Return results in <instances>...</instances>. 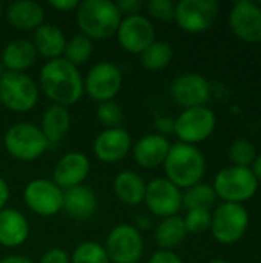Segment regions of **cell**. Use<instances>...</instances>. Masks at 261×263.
<instances>
[{
    "label": "cell",
    "mask_w": 261,
    "mask_h": 263,
    "mask_svg": "<svg viewBox=\"0 0 261 263\" xmlns=\"http://www.w3.org/2000/svg\"><path fill=\"white\" fill-rule=\"evenodd\" d=\"M38 88L51 103L66 108L80 102L85 94L80 69L63 57L48 60L42 66L38 74Z\"/></svg>",
    "instance_id": "6da1fadb"
},
{
    "label": "cell",
    "mask_w": 261,
    "mask_h": 263,
    "mask_svg": "<svg viewBox=\"0 0 261 263\" xmlns=\"http://www.w3.org/2000/svg\"><path fill=\"white\" fill-rule=\"evenodd\" d=\"M122 18L117 3L109 0H83L75 9V23L80 34L92 42L114 37Z\"/></svg>",
    "instance_id": "7a4b0ae2"
},
{
    "label": "cell",
    "mask_w": 261,
    "mask_h": 263,
    "mask_svg": "<svg viewBox=\"0 0 261 263\" xmlns=\"http://www.w3.org/2000/svg\"><path fill=\"white\" fill-rule=\"evenodd\" d=\"M166 179L180 190H188L202 182L206 171V159L200 148L188 143H172L163 163Z\"/></svg>",
    "instance_id": "3957f363"
},
{
    "label": "cell",
    "mask_w": 261,
    "mask_h": 263,
    "mask_svg": "<svg viewBox=\"0 0 261 263\" xmlns=\"http://www.w3.org/2000/svg\"><path fill=\"white\" fill-rule=\"evenodd\" d=\"M3 146L12 159L25 163L35 162L49 149L42 129L31 122L11 125L3 134Z\"/></svg>",
    "instance_id": "277c9868"
},
{
    "label": "cell",
    "mask_w": 261,
    "mask_h": 263,
    "mask_svg": "<svg viewBox=\"0 0 261 263\" xmlns=\"http://www.w3.org/2000/svg\"><path fill=\"white\" fill-rule=\"evenodd\" d=\"M212 188L217 199H222L226 203L243 205L257 194L258 180L251 168L231 165L215 174Z\"/></svg>",
    "instance_id": "5b68a950"
},
{
    "label": "cell",
    "mask_w": 261,
    "mask_h": 263,
    "mask_svg": "<svg viewBox=\"0 0 261 263\" xmlns=\"http://www.w3.org/2000/svg\"><path fill=\"white\" fill-rule=\"evenodd\" d=\"M40 99L38 83L26 72L5 71L0 77L2 106L12 112H28L35 108Z\"/></svg>",
    "instance_id": "8992f818"
},
{
    "label": "cell",
    "mask_w": 261,
    "mask_h": 263,
    "mask_svg": "<svg viewBox=\"0 0 261 263\" xmlns=\"http://www.w3.org/2000/svg\"><path fill=\"white\" fill-rule=\"evenodd\" d=\"M249 227V213L240 203H220L211 213V234L222 245L237 243Z\"/></svg>",
    "instance_id": "52a82bcc"
},
{
    "label": "cell",
    "mask_w": 261,
    "mask_h": 263,
    "mask_svg": "<svg viewBox=\"0 0 261 263\" xmlns=\"http://www.w3.org/2000/svg\"><path fill=\"white\" fill-rule=\"evenodd\" d=\"M217 126V116L208 106H195L183 109L175 117L174 136L182 143L194 145L208 140Z\"/></svg>",
    "instance_id": "ba28073f"
},
{
    "label": "cell",
    "mask_w": 261,
    "mask_h": 263,
    "mask_svg": "<svg viewBox=\"0 0 261 263\" xmlns=\"http://www.w3.org/2000/svg\"><path fill=\"white\" fill-rule=\"evenodd\" d=\"M103 247L111 263H138L145 251V239L132 223H120L109 231Z\"/></svg>",
    "instance_id": "9c48e42d"
},
{
    "label": "cell",
    "mask_w": 261,
    "mask_h": 263,
    "mask_svg": "<svg viewBox=\"0 0 261 263\" xmlns=\"http://www.w3.org/2000/svg\"><path fill=\"white\" fill-rule=\"evenodd\" d=\"M123 86V72L122 69L108 60L98 62L92 65L88 74L83 77V89L85 94L97 102L114 100Z\"/></svg>",
    "instance_id": "30bf717a"
},
{
    "label": "cell",
    "mask_w": 261,
    "mask_h": 263,
    "mask_svg": "<svg viewBox=\"0 0 261 263\" xmlns=\"http://www.w3.org/2000/svg\"><path fill=\"white\" fill-rule=\"evenodd\" d=\"M23 202L34 214L40 217H52L63 211V190L52 179L37 177L23 188Z\"/></svg>",
    "instance_id": "8fae6325"
},
{
    "label": "cell",
    "mask_w": 261,
    "mask_h": 263,
    "mask_svg": "<svg viewBox=\"0 0 261 263\" xmlns=\"http://www.w3.org/2000/svg\"><path fill=\"white\" fill-rule=\"evenodd\" d=\"M218 9L220 5L215 0H180L175 3L174 22L186 32H205L214 25Z\"/></svg>",
    "instance_id": "7c38bea8"
},
{
    "label": "cell",
    "mask_w": 261,
    "mask_h": 263,
    "mask_svg": "<svg viewBox=\"0 0 261 263\" xmlns=\"http://www.w3.org/2000/svg\"><path fill=\"white\" fill-rule=\"evenodd\" d=\"M118 46L134 55H140L152 42H155V28L145 14L123 17L115 32Z\"/></svg>",
    "instance_id": "4fadbf2b"
},
{
    "label": "cell",
    "mask_w": 261,
    "mask_h": 263,
    "mask_svg": "<svg viewBox=\"0 0 261 263\" xmlns=\"http://www.w3.org/2000/svg\"><path fill=\"white\" fill-rule=\"evenodd\" d=\"M182 190L177 188L166 177H155L146 183L145 203L151 214L165 219L171 216H178L183 208Z\"/></svg>",
    "instance_id": "5bb4252c"
},
{
    "label": "cell",
    "mask_w": 261,
    "mask_h": 263,
    "mask_svg": "<svg viewBox=\"0 0 261 263\" xmlns=\"http://www.w3.org/2000/svg\"><path fill=\"white\" fill-rule=\"evenodd\" d=\"M171 99L183 109L206 106L211 97V83L197 72H183L169 85Z\"/></svg>",
    "instance_id": "9a60e30c"
},
{
    "label": "cell",
    "mask_w": 261,
    "mask_h": 263,
    "mask_svg": "<svg viewBox=\"0 0 261 263\" xmlns=\"http://www.w3.org/2000/svg\"><path fill=\"white\" fill-rule=\"evenodd\" d=\"M229 26L243 42H261V6L252 0H238L229 12Z\"/></svg>",
    "instance_id": "2e32d148"
},
{
    "label": "cell",
    "mask_w": 261,
    "mask_h": 263,
    "mask_svg": "<svg viewBox=\"0 0 261 263\" xmlns=\"http://www.w3.org/2000/svg\"><path fill=\"white\" fill-rule=\"evenodd\" d=\"M132 145V137L123 126L105 128L94 139L92 151L103 163H118L131 153Z\"/></svg>",
    "instance_id": "e0dca14e"
},
{
    "label": "cell",
    "mask_w": 261,
    "mask_h": 263,
    "mask_svg": "<svg viewBox=\"0 0 261 263\" xmlns=\"http://www.w3.org/2000/svg\"><path fill=\"white\" fill-rule=\"evenodd\" d=\"M91 171L89 157L80 151H69L63 154L54 166L52 182L63 191L83 185Z\"/></svg>",
    "instance_id": "ac0fdd59"
},
{
    "label": "cell",
    "mask_w": 261,
    "mask_h": 263,
    "mask_svg": "<svg viewBox=\"0 0 261 263\" xmlns=\"http://www.w3.org/2000/svg\"><path fill=\"white\" fill-rule=\"evenodd\" d=\"M171 145L172 143L169 142L168 137H163L155 133L146 134L132 145L131 149L132 159L140 168L145 170H154L163 166Z\"/></svg>",
    "instance_id": "d6986e66"
},
{
    "label": "cell",
    "mask_w": 261,
    "mask_h": 263,
    "mask_svg": "<svg viewBox=\"0 0 261 263\" xmlns=\"http://www.w3.org/2000/svg\"><path fill=\"white\" fill-rule=\"evenodd\" d=\"M6 22L17 31H35L45 23V9L34 0H17L5 8Z\"/></svg>",
    "instance_id": "ffe728a7"
},
{
    "label": "cell",
    "mask_w": 261,
    "mask_h": 263,
    "mask_svg": "<svg viewBox=\"0 0 261 263\" xmlns=\"http://www.w3.org/2000/svg\"><path fill=\"white\" fill-rule=\"evenodd\" d=\"M29 237V222L26 216L14 208L0 211V245L5 248H18Z\"/></svg>",
    "instance_id": "44dd1931"
},
{
    "label": "cell",
    "mask_w": 261,
    "mask_h": 263,
    "mask_svg": "<svg viewBox=\"0 0 261 263\" xmlns=\"http://www.w3.org/2000/svg\"><path fill=\"white\" fill-rule=\"evenodd\" d=\"M37 51L31 40L14 39L8 42L0 55V63L5 71L11 72H26L37 62Z\"/></svg>",
    "instance_id": "7402d4cb"
},
{
    "label": "cell",
    "mask_w": 261,
    "mask_h": 263,
    "mask_svg": "<svg viewBox=\"0 0 261 263\" xmlns=\"http://www.w3.org/2000/svg\"><path fill=\"white\" fill-rule=\"evenodd\" d=\"M98 206L97 194L92 188L83 185L63 191V211L77 220H86L94 216Z\"/></svg>",
    "instance_id": "603a6c76"
},
{
    "label": "cell",
    "mask_w": 261,
    "mask_h": 263,
    "mask_svg": "<svg viewBox=\"0 0 261 263\" xmlns=\"http://www.w3.org/2000/svg\"><path fill=\"white\" fill-rule=\"evenodd\" d=\"M37 55L48 60L60 59L63 57L65 45H66V35L62 28H58L54 23H43L35 31H32L31 39Z\"/></svg>",
    "instance_id": "cb8c5ba5"
},
{
    "label": "cell",
    "mask_w": 261,
    "mask_h": 263,
    "mask_svg": "<svg viewBox=\"0 0 261 263\" xmlns=\"http://www.w3.org/2000/svg\"><path fill=\"white\" fill-rule=\"evenodd\" d=\"M38 128L42 129L45 139L48 140L49 148L57 146L58 143L63 142V139L66 137V134L69 133V128H71L69 108L51 103L45 109Z\"/></svg>",
    "instance_id": "d4e9b609"
},
{
    "label": "cell",
    "mask_w": 261,
    "mask_h": 263,
    "mask_svg": "<svg viewBox=\"0 0 261 263\" xmlns=\"http://www.w3.org/2000/svg\"><path fill=\"white\" fill-rule=\"evenodd\" d=\"M146 183L148 182L138 173L132 170H125L114 177L112 190L115 197L122 203L128 206H137L145 200Z\"/></svg>",
    "instance_id": "484cf974"
},
{
    "label": "cell",
    "mask_w": 261,
    "mask_h": 263,
    "mask_svg": "<svg viewBox=\"0 0 261 263\" xmlns=\"http://www.w3.org/2000/svg\"><path fill=\"white\" fill-rule=\"evenodd\" d=\"M188 231L182 216H171L160 219L154 228V240L158 250L174 251L186 240Z\"/></svg>",
    "instance_id": "4316f807"
},
{
    "label": "cell",
    "mask_w": 261,
    "mask_h": 263,
    "mask_svg": "<svg viewBox=\"0 0 261 263\" xmlns=\"http://www.w3.org/2000/svg\"><path fill=\"white\" fill-rule=\"evenodd\" d=\"M140 63L146 71H162L174 59V48L163 40L152 42L140 55Z\"/></svg>",
    "instance_id": "83f0119b"
},
{
    "label": "cell",
    "mask_w": 261,
    "mask_h": 263,
    "mask_svg": "<svg viewBox=\"0 0 261 263\" xmlns=\"http://www.w3.org/2000/svg\"><path fill=\"white\" fill-rule=\"evenodd\" d=\"M183 208L188 211L191 210H208L211 211L215 206L217 202V194L212 188V185L200 182L188 190H185L182 196Z\"/></svg>",
    "instance_id": "f1b7e54d"
},
{
    "label": "cell",
    "mask_w": 261,
    "mask_h": 263,
    "mask_svg": "<svg viewBox=\"0 0 261 263\" xmlns=\"http://www.w3.org/2000/svg\"><path fill=\"white\" fill-rule=\"evenodd\" d=\"M92 52H94V42L78 32L66 39L63 59L78 68L91 59Z\"/></svg>",
    "instance_id": "f546056e"
},
{
    "label": "cell",
    "mask_w": 261,
    "mask_h": 263,
    "mask_svg": "<svg viewBox=\"0 0 261 263\" xmlns=\"http://www.w3.org/2000/svg\"><path fill=\"white\" fill-rule=\"evenodd\" d=\"M69 257L71 263H111L105 247L94 240H85L78 243Z\"/></svg>",
    "instance_id": "4dcf8cb0"
},
{
    "label": "cell",
    "mask_w": 261,
    "mask_h": 263,
    "mask_svg": "<svg viewBox=\"0 0 261 263\" xmlns=\"http://www.w3.org/2000/svg\"><path fill=\"white\" fill-rule=\"evenodd\" d=\"M228 156H229V160L232 162L234 166L251 168L255 157H257V148L249 139L240 137L231 143Z\"/></svg>",
    "instance_id": "1f68e13d"
},
{
    "label": "cell",
    "mask_w": 261,
    "mask_h": 263,
    "mask_svg": "<svg viewBox=\"0 0 261 263\" xmlns=\"http://www.w3.org/2000/svg\"><path fill=\"white\" fill-rule=\"evenodd\" d=\"M95 117L105 128H120L125 122V111L115 100L97 103Z\"/></svg>",
    "instance_id": "d6a6232c"
},
{
    "label": "cell",
    "mask_w": 261,
    "mask_h": 263,
    "mask_svg": "<svg viewBox=\"0 0 261 263\" xmlns=\"http://www.w3.org/2000/svg\"><path fill=\"white\" fill-rule=\"evenodd\" d=\"M188 234H203L211 228V211L208 210H191L183 217Z\"/></svg>",
    "instance_id": "836d02e7"
},
{
    "label": "cell",
    "mask_w": 261,
    "mask_h": 263,
    "mask_svg": "<svg viewBox=\"0 0 261 263\" xmlns=\"http://www.w3.org/2000/svg\"><path fill=\"white\" fill-rule=\"evenodd\" d=\"M148 17L160 22H172L175 15V3L172 0H149L145 3Z\"/></svg>",
    "instance_id": "e575fe53"
},
{
    "label": "cell",
    "mask_w": 261,
    "mask_h": 263,
    "mask_svg": "<svg viewBox=\"0 0 261 263\" xmlns=\"http://www.w3.org/2000/svg\"><path fill=\"white\" fill-rule=\"evenodd\" d=\"M117 8L123 17L143 14L145 2L143 0H120V2H117Z\"/></svg>",
    "instance_id": "d590c367"
},
{
    "label": "cell",
    "mask_w": 261,
    "mask_h": 263,
    "mask_svg": "<svg viewBox=\"0 0 261 263\" xmlns=\"http://www.w3.org/2000/svg\"><path fill=\"white\" fill-rule=\"evenodd\" d=\"M38 263H71V257L62 248H49L42 254Z\"/></svg>",
    "instance_id": "8d00e7d4"
},
{
    "label": "cell",
    "mask_w": 261,
    "mask_h": 263,
    "mask_svg": "<svg viewBox=\"0 0 261 263\" xmlns=\"http://www.w3.org/2000/svg\"><path fill=\"white\" fill-rule=\"evenodd\" d=\"M174 125H175V119L174 117H169V116L157 117L155 122H154L155 134H160L163 137H168V136L174 134Z\"/></svg>",
    "instance_id": "74e56055"
},
{
    "label": "cell",
    "mask_w": 261,
    "mask_h": 263,
    "mask_svg": "<svg viewBox=\"0 0 261 263\" xmlns=\"http://www.w3.org/2000/svg\"><path fill=\"white\" fill-rule=\"evenodd\" d=\"M148 263H185L183 259L175 253V251H165V250H157Z\"/></svg>",
    "instance_id": "f35d334b"
},
{
    "label": "cell",
    "mask_w": 261,
    "mask_h": 263,
    "mask_svg": "<svg viewBox=\"0 0 261 263\" xmlns=\"http://www.w3.org/2000/svg\"><path fill=\"white\" fill-rule=\"evenodd\" d=\"M78 0H49L48 5L58 11V12H71V11H75L77 6H78Z\"/></svg>",
    "instance_id": "ab89813d"
},
{
    "label": "cell",
    "mask_w": 261,
    "mask_h": 263,
    "mask_svg": "<svg viewBox=\"0 0 261 263\" xmlns=\"http://www.w3.org/2000/svg\"><path fill=\"white\" fill-rule=\"evenodd\" d=\"M9 194H11L9 185H8V182L0 176V211H2L3 208H6V203H8V200H9Z\"/></svg>",
    "instance_id": "60d3db41"
},
{
    "label": "cell",
    "mask_w": 261,
    "mask_h": 263,
    "mask_svg": "<svg viewBox=\"0 0 261 263\" xmlns=\"http://www.w3.org/2000/svg\"><path fill=\"white\" fill-rule=\"evenodd\" d=\"M140 233H145V231H149L152 228V220L148 217V216H137L135 217V223H132Z\"/></svg>",
    "instance_id": "b9f144b4"
},
{
    "label": "cell",
    "mask_w": 261,
    "mask_h": 263,
    "mask_svg": "<svg viewBox=\"0 0 261 263\" xmlns=\"http://www.w3.org/2000/svg\"><path fill=\"white\" fill-rule=\"evenodd\" d=\"M0 263H35L32 259L26 257V256H20V254H11L3 257Z\"/></svg>",
    "instance_id": "7bdbcfd3"
},
{
    "label": "cell",
    "mask_w": 261,
    "mask_h": 263,
    "mask_svg": "<svg viewBox=\"0 0 261 263\" xmlns=\"http://www.w3.org/2000/svg\"><path fill=\"white\" fill-rule=\"evenodd\" d=\"M252 173H254V176L257 177V180H258V183L261 182V154H257V157H255V160H254V163H252Z\"/></svg>",
    "instance_id": "ee69618b"
},
{
    "label": "cell",
    "mask_w": 261,
    "mask_h": 263,
    "mask_svg": "<svg viewBox=\"0 0 261 263\" xmlns=\"http://www.w3.org/2000/svg\"><path fill=\"white\" fill-rule=\"evenodd\" d=\"M5 8H6V6L0 2V17H2V15H5Z\"/></svg>",
    "instance_id": "f6af8a7d"
},
{
    "label": "cell",
    "mask_w": 261,
    "mask_h": 263,
    "mask_svg": "<svg viewBox=\"0 0 261 263\" xmlns=\"http://www.w3.org/2000/svg\"><path fill=\"white\" fill-rule=\"evenodd\" d=\"M209 263H231V262H228V260H225V259H215V260H212V262H209Z\"/></svg>",
    "instance_id": "bcb514c9"
},
{
    "label": "cell",
    "mask_w": 261,
    "mask_h": 263,
    "mask_svg": "<svg viewBox=\"0 0 261 263\" xmlns=\"http://www.w3.org/2000/svg\"><path fill=\"white\" fill-rule=\"evenodd\" d=\"M0 109H2V100H0Z\"/></svg>",
    "instance_id": "7dc6e473"
}]
</instances>
